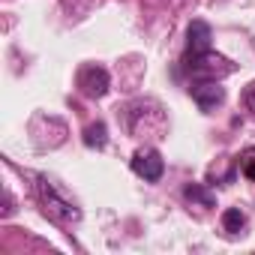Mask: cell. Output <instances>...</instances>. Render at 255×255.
<instances>
[{
    "instance_id": "cell-1",
    "label": "cell",
    "mask_w": 255,
    "mask_h": 255,
    "mask_svg": "<svg viewBox=\"0 0 255 255\" xmlns=\"http://www.w3.org/2000/svg\"><path fill=\"white\" fill-rule=\"evenodd\" d=\"M33 180H36V198H39V207H42V213H45L54 225L69 228V225L81 222V210H78V204L69 201V198H66V195H63L48 177L36 174Z\"/></svg>"
},
{
    "instance_id": "cell-2",
    "label": "cell",
    "mask_w": 255,
    "mask_h": 255,
    "mask_svg": "<svg viewBox=\"0 0 255 255\" xmlns=\"http://www.w3.org/2000/svg\"><path fill=\"white\" fill-rule=\"evenodd\" d=\"M234 69H237V66H234L228 57L216 54L213 48L198 51V54H183V72H186L192 81H222V78L231 75Z\"/></svg>"
},
{
    "instance_id": "cell-3",
    "label": "cell",
    "mask_w": 255,
    "mask_h": 255,
    "mask_svg": "<svg viewBox=\"0 0 255 255\" xmlns=\"http://www.w3.org/2000/svg\"><path fill=\"white\" fill-rule=\"evenodd\" d=\"M132 171L138 177H144L147 183H156L162 177V171H165V159H162V153L156 147H138L132 153Z\"/></svg>"
},
{
    "instance_id": "cell-4",
    "label": "cell",
    "mask_w": 255,
    "mask_h": 255,
    "mask_svg": "<svg viewBox=\"0 0 255 255\" xmlns=\"http://www.w3.org/2000/svg\"><path fill=\"white\" fill-rule=\"evenodd\" d=\"M75 81H78V90H81L84 96H90V99H99V96H105V93H108V84H111L108 72H105L102 66H96V63H87V66H81Z\"/></svg>"
},
{
    "instance_id": "cell-5",
    "label": "cell",
    "mask_w": 255,
    "mask_h": 255,
    "mask_svg": "<svg viewBox=\"0 0 255 255\" xmlns=\"http://www.w3.org/2000/svg\"><path fill=\"white\" fill-rule=\"evenodd\" d=\"M189 96L195 99V105L204 114H210L213 108L225 102V87L219 81H189Z\"/></svg>"
},
{
    "instance_id": "cell-6",
    "label": "cell",
    "mask_w": 255,
    "mask_h": 255,
    "mask_svg": "<svg viewBox=\"0 0 255 255\" xmlns=\"http://www.w3.org/2000/svg\"><path fill=\"white\" fill-rule=\"evenodd\" d=\"M210 24L207 21H192L186 30V54H198L210 48Z\"/></svg>"
},
{
    "instance_id": "cell-7",
    "label": "cell",
    "mask_w": 255,
    "mask_h": 255,
    "mask_svg": "<svg viewBox=\"0 0 255 255\" xmlns=\"http://www.w3.org/2000/svg\"><path fill=\"white\" fill-rule=\"evenodd\" d=\"M84 144L93 147V150H102L108 144V126L99 120V123H90L87 129H84Z\"/></svg>"
},
{
    "instance_id": "cell-8",
    "label": "cell",
    "mask_w": 255,
    "mask_h": 255,
    "mask_svg": "<svg viewBox=\"0 0 255 255\" xmlns=\"http://www.w3.org/2000/svg\"><path fill=\"white\" fill-rule=\"evenodd\" d=\"M183 195L192 201V204H201V207H213L216 204V198H213V192H207L201 183H189L186 189H183Z\"/></svg>"
},
{
    "instance_id": "cell-9",
    "label": "cell",
    "mask_w": 255,
    "mask_h": 255,
    "mask_svg": "<svg viewBox=\"0 0 255 255\" xmlns=\"http://www.w3.org/2000/svg\"><path fill=\"white\" fill-rule=\"evenodd\" d=\"M243 225H246V216L240 213V207H228V210L222 213V228H225L228 234H240Z\"/></svg>"
},
{
    "instance_id": "cell-10",
    "label": "cell",
    "mask_w": 255,
    "mask_h": 255,
    "mask_svg": "<svg viewBox=\"0 0 255 255\" xmlns=\"http://www.w3.org/2000/svg\"><path fill=\"white\" fill-rule=\"evenodd\" d=\"M237 171L246 177V180H255V147H246L237 159Z\"/></svg>"
},
{
    "instance_id": "cell-11",
    "label": "cell",
    "mask_w": 255,
    "mask_h": 255,
    "mask_svg": "<svg viewBox=\"0 0 255 255\" xmlns=\"http://www.w3.org/2000/svg\"><path fill=\"white\" fill-rule=\"evenodd\" d=\"M243 105H246V111L255 117V81H249V87L243 90Z\"/></svg>"
}]
</instances>
